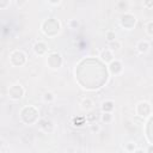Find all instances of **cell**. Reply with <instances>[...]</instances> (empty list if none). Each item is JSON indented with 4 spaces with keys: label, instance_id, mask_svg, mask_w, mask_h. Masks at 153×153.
<instances>
[{
    "label": "cell",
    "instance_id": "5bb4252c",
    "mask_svg": "<svg viewBox=\"0 0 153 153\" xmlns=\"http://www.w3.org/2000/svg\"><path fill=\"white\" fill-rule=\"evenodd\" d=\"M42 98H43V100H44L45 103H53V102L55 100V94H54L53 92H50V91H47V92L43 93Z\"/></svg>",
    "mask_w": 153,
    "mask_h": 153
},
{
    "label": "cell",
    "instance_id": "6da1fadb",
    "mask_svg": "<svg viewBox=\"0 0 153 153\" xmlns=\"http://www.w3.org/2000/svg\"><path fill=\"white\" fill-rule=\"evenodd\" d=\"M45 63L47 66L50 68V69H59L62 63H63V59H62V55L57 51H53V53H49L47 55V59H45Z\"/></svg>",
    "mask_w": 153,
    "mask_h": 153
},
{
    "label": "cell",
    "instance_id": "9a60e30c",
    "mask_svg": "<svg viewBox=\"0 0 153 153\" xmlns=\"http://www.w3.org/2000/svg\"><path fill=\"white\" fill-rule=\"evenodd\" d=\"M105 39L108 41V43L116 41V39H117V38H116V32H115L114 30H108V31L105 32Z\"/></svg>",
    "mask_w": 153,
    "mask_h": 153
},
{
    "label": "cell",
    "instance_id": "ffe728a7",
    "mask_svg": "<svg viewBox=\"0 0 153 153\" xmlns=\"http://www.w3.org/2000/svg\"><path fill=\"white\" fill-rule=\"evenodd\" d=\"M146 32H147L149 36H153V20H149V22L146 24Z\"/></svg>",
    "mask_w": 153,
    "mask_h": 153
},
{
    "label": "cell",
    "instance_id": "277c9868",
    "mask_svg": "<svg viewBox=\"0 0 153 153\" xmlns=\"http://www.w3.org/2000/svg\"><path fill=\"white\" fill-rule=\"evenodd\" d=\"M120 24L126 30H131L135 26V24H136V17L133 13H128L127 12V13H124V14L121 16Z\"/></svg>",
    "mask_w": 153,
    "mask_h": 153
},
{
    "label": "cell",
    "instance_id": "603a6c76",
    "mask_svg": "<svg viewBox=\"0 0 153 153\" xmlns=\"http://www.w3.org/2000/svg\"><path fill=\"white\" fill-rule=\"evenodd\" d=\"M146 153H153V145H149L146 149Z\"/></svg>",
    "mask_w": 153,
    "mask_h": 153
},
{
    "label": "cell",
    "instance_id": "7c38bea8",
    "mask_svg": "<svg viewBox=\"0 0 153 153\" xmlns=\"http://www.w3.org/2000/svg\"><path fill=\"white\" fill-rule=\"evenodd\" d=\"M108 48H109V49L115 54V53H117V51H120V50H121L122 44H121V42H120L118 39H116V41H114V42L108 43Z\"/></svg>",
    "mask_w": 153,
    "mask_h": 153
},
{
    "label": "cell",
    "instance_id": "ac0fdd59",
    "mask_svg": "<svg viewBox=\"0 0 153 153\" xmlns=\"http://www.w3.org/2000/svg\"><path fill=\"white\" fill-rule=\"evenodd\" d=\"M90 131L93 133V134H98L100 131V126L97 122H91V124H90Z\"/></svg>",
    "mask_w": 153,
    "mask_h": 153
},
{
    "label": "cell",
    "instance_id": "d6986e66",
    "mask_svg": "<svg viewBox=\"0 0 153 153\" xmlns=\"http://www.w3.org/2000/svg\"><path fill=\"white\" fill-rule=\"evenodd\" d=\"M68 26H69V29L75 30V29H78L80 26V23H79L78 19H69L68 20Z\"/></svg>",
    "mask_w": 153,
    "mask_h": 153
},
{
    "label": "cell",
    "instance_id": "484cf974",
    "mask_svg": "<svg viewBox=\"0 0 153 153\" xmlns=\"http://www.w3.org/2000/svg\"><path fill=\"white\" fill-rule=\"evenodd\" d=\"M97 153H104V152H97Z\"/></svg>",
    "mask_w": 153,
    "mask_h": 153
},
{
    "label": "cell",
    "instance_id": "8992f818",
    "mask_svg": "<svg viewBox=\"0 0 153 153\" xmlns=\"http://www.w3.org/2000/svg\"><path fill=\"white\" fill-rule=\"evenodd\" d=\"M32 49H33V51H35L36 55L43 56V55H45L47 51H48V45H47V43L43 42V41H36V42L33 43V45H32Z\"/></svg>",
    "mask_w": 153,
    "mask_h": 153
},
{
    "label": "cell",
    "instance_id": "5b68a950",
    "mask_svg": "<svg viewBox=\"0 0 153 153\" xmlns=\"http://www.w3.org/2000/svg\"><path fill=\"white\" fill-rule=\"evenodd\" d=\"M16 60H19L20 65L24 66L27 61V57H26V54L23 51V50H13L11 54H10V63L13 65L16 62Z\"/></svg>",
    "mask_w": 153,
    "mask_h": 153
},
{
    "label": "cell",
    "instance_id": "cb8c5ba5",
    "mask_svg": "<svg viewBox=\"0 0 153 153\" xmlns=\"http://www.w3.org/2000/svg\"><path fill=\"white\" fill-rule=\"evenodd\" d=\"M61 4V1H48V5H56V6H59Z\"/></svg>",
    "mask_w": 153,
    "mask_h": 153
},
{
    "label": "cell",
    "instance_id": "8fae6325",
    "mask_svg": "<svg viewBox=\"0 0 153 153\" xmlns=\"http://www.w3.org/2000/svg\"><path fill=\"white\" fill-rule=\"evenodd\" d=\"M80 105H81V109L84 110V111H86V112H88V111H91L92 109H93V100L91 99V98H84L82 100H81V103H80Z\"/></svg>",
    "mask_w": 153,
    "mask_h": 153
},
{
    "label": "cell",
    "instance_id": "e0dca14e",
    "mask_svg": "<svg viewBox=\"0 0 153 153\" xmlns=\"http://www.w3.org/2000/svg\"><path fill=\"white\" fill-rule=\"evenodd\" d=\"M129 5H130V2H129V1H126V0H120V1L116 2L117 10H124V11H126V10H128Z\"/></svg>",
    "mask_w": 153,
    "mask_h": 153
},
{
    "label": "cell",
    "instance_id": "7a4b0ae2",
    "mask_svg": "<svg viewBox=\"0 0 153 153\" xmlns=\"http://www.w3.org/2000/svg\"><path fill=\"white\" fill-rule=\"evenodd\" d=\"M8 98L13 102H17V100H20L24 94H25V88L20 85V84H13L8 87Z\"/></svg>",
    "mask_w": 153,
    "mask_h": 153
},
{
    "label": "cell",
    "instance_id": "3957f363",
    "mask_svg": "<svg viewBox=\"0 0 153 153\" xmlns=\"http://www.w3.org/2000/svg\"><path fill=\"white\" fill-rule=\"evenodd\" d=\"M135 112L137 116L142 117V118H147L151 112H152V106H151V103L147 102V100H141L136 104L135 106Z\"/></svg>",
    "mask_w": 153,
    "mask_h": 153
},
{
    "label": "cell",
    "instance_id": "2e32d148",
    "mask_svg": "<svg viewBox=\"0 0 153 153\" xmlns=\"http://www.w3.org/2000/svg\"><path fill=\"white\" fill-rule=\"evenodd\" d=\"M123 148H124L126 152H128V153H133V152L136 149V143L133 142V141H129V142H127V143L123 146Z\"/></svg>",
    "mask_w": 153,
    "mask_h": 153
},
{
    "label": "cell",
    "instance_id": "30bf717a",
    "mask_svg": "<svg viewBox=\"0 0 153 153\" xmlns=\"http://www.w3.org/2000/svg\"><path fill=\"white\" fill-rule=\"evenodd\" d=\"M100 109L103 112H112L114 109H115V103L114 100L111 99H108V100H104L100 105Z\"/></svg>",
    "mask_w": 153,
    "mask_h": 153
},
{
    "label": "cell",
    "instance_id": "44dd1931",
    "mask_svg": "<svg viewBox=\"0 0 153 153\" xmlns=\"http://www.w3.org/2000/svg\"><path fill=\"white\" fill-rule=\"evenodd\" d=\"M142 6L147 10H152L153 8V0H146L142 2Z\"/></svg>",
    "mask_w": 153,
    "mask_h": 153
},
{
    "label": "cell",
    "instance_id": "4fadbf2b",
    "mask_svg": "<svg viewBox=\"0 0 153 153\" xmlns=\"http://www.w3.org/2000/svg\"><path fill=\"white\" fill-rule=\"evenodd\" d=\"M114 120V115L112 112H102L100 115V121L104 123H111Z\"/></svg>",
    "mask_w": 153,
    "mask_h": 153
},
{
    "label": "cell",
    "instance_id": "d4e9b609",
    "mask_svg": "<svg viewBox=\"0 0 153 153\" xmlns=\"http://www.w3.org/2000/svg\"><path fill=\"white\" fill-rule=\"evenodd\" d=\"M133 153H146V151H143V149H141V148H136Z\"/></svg>",
    "mask_w": 153,
    "mask_h": 153
},
{
    "label": "cell",
    "instance_id": "7402d4cb",
    "mask_svg": "<svg viewBox=\"0 0 153 153\" xmlns=\"http://www.w3.org/2000/svg\"><path fill=\"white\" fill-rule=\"evenodd\" d=\"M10 5H11V1H10V0L0 1V10H5V8H7Z\"/></svg>",
    "mask_w": 153,
    "mask_h": 153
},
{
    "label": "cell",
    "instance_id": "ba28073f",
    "mask_svg": "<svg viewBox=\"0 0 153 153\" xmlns=\"http://www.w3.org/2000/svg\"><path fill=\"white\" fill-rule=\"evenodd\" d=\"M135 49H136V51L139 53V54H147L148 51H149V49H151V43H149V41H147V39H140L137 43H136V47H135Z\"/></svg>",
    "mask_w": 153,
    "mask_h": 153
},
{
    "label": "cell",
    "instance_id": "9c48e42d",
    "mask_svg": "<svg viewBox=\"0 0 153 153\" xmlns=\"http://www.w3.org/2000/svg\"><path fill=\"white\" fill-rule=\"evenodd\" d=\"M99 57H100V60H102L104 63H108V65H109L111 61L115 60V57H114V53H112L109 48H105V49L100 50V53H99Z\"/></svg>",
    "mask_w": 153,
    "mask_h": 153
},
{
    "label": "cell",
    "instance_id": "52a82bcc",
    "mask_svg": "<svg viewBox=\"0 0 153 153\" xmlns=\"http://www.w3.org/2000/svg\"><path fill=\"white\" fill-rule=\"evenodd\" d=\"M108 68H109V72L112 74V75H118L122 73L123 71V66H122V62L117 59H115L114 61H111L109 65H108Z\"/></svg>",
    "mask_w": 153,
    "mask_h": 153
}]
</instances>
